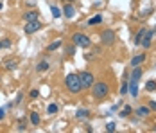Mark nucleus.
Instances as JSON below:
<instances>
[{"instance_id":"obj_5","label":"nucleus","mask_w":156,"mask_h":133,"mask_svg":"<svg viewBox=\"0 0 156 133\" xmlns=\"http://www.w3.org/2000/svg\"><path fill=\"white\" fill-rule=\"evenodd\" d=\"M115 40H117V34H115L113 29H104V31L101 32V43H104V45H113Z\"/></svg>"},{"instance_id":"obj_24","label":"nucleus","mask_w":156,"mask_h":133,"mask_svg":"<svg viewBox=\"0 0 156 133\" xmlns=\"http://www.w3.org/2000/svg\"><path fill=\"white\" fill-rule=\"evenodd\" d=\"M16 67H18L16 61H5V68H7V70H14Z\"/></svg>"},{"instance_id":"obj_12","label":"nucleus","mask_w":156,"mask_h":133,"mask_svg":"<svg viewBox=\"0 0 156 133\" xmlns=\"http://www.w3.org/2000/svg\"><path fill=\"white\" fill-rule=\"evenodd\" d=\"M128 92L131 94V97H138V83H135V81H129Z\"/></svg>"},{"instance_id":"obj_18","label":"nucleus","mask_w":156,"mask_h":133,"mask_svg":"<svg viewBox=\"0 0 156 133\" xmlns=\"http://www.w3.org/2000/svg\"><path fill=\"white\" fill-rule=\"evenodd\" d=\"M63 45V41L61 40H56V41H52V43H49V47H47V50L49 52H52V50H57L59 47Z\"/></svg>"},{"instance_id":"obj_3","label":"nucleus","mask_w":156,"mask_h":133,"mask_svg":"<svg viewBox=\"0 0 156 133\" xmlns=\"http://www.w3.org/2000/svg\"><path fill=\"white\" fill-rule=\"evenodd\" d=\"M72 43L77 45V47H83V49H86V47L92 45L90 38H88L86 34H83V32H75V34H72Z\"/></svg>"},{"instance_id":"obj_19","label":"nucleus","mask_w":156,"mask_h":133,"mask_svg":"<svg viewBox=\"0 0 156 133\" xmlns=\"http://www.w3.org/2000/svg\"><path fill=\"white\" fill-rule=\"evenodd\" d=\"M29 119H31V124H32V126H38V124H40V113H38V112H31Z\"/></svg>"},{"instance_id":"obj_7","label":"nucleus","mask_w":156,"mask_h":133,"mask_svg":"<svg viewBox=\"0 0 156 133\" xmlns=\"http://www.w3.org/2000/svg\"><path fill=\"white\" fill-rule=\"evenodd\" d=\"M153 36H155V31H149V29H147L140 45H144V49H149V47H151V41H153Z\"/></svg>"},{"instance_id":"obj_1","label":"nucleus","mask_w":156,"mask_h":133,"mask_svg":"<svg viewBox=\"0 0 156 133\" xmlns=\"http://www.w3.org/2000/svg\"><path fill=\"white\" fill-rule=\"evenodd\" d=\"M65 86H66V90L72 92V94L81 92L83 86H81V83H79V74H68V76L65 77Z\"/></svg>"},{"instance_id":"obj_27","label":"nucleus","mask_w":156,"mask_h":133,"mask_svg":"<svg viewBox=\"0 0 156 133\" xmlns=\"http://www.w3.org/2000/svg\"><path fill=\"white\" fill-rule=\"evenodd\" d=\"M7 47H11V41L5 38V40H2V49H7Z\"/></svg>"},{"instance_id":"obj_2","label":"nucleus","mask_w":156,"mask_h":133,"mask_svg":"<svg viewBox=\"0 0 156 133\" xmlns=\"http://www.w3.org/2000/svg\"><path fill=\"white\" fill-rule=\"evenodd\" d=\"M108 94H110V86H108L106 83L99 81V83H93V85H92V95H93L95 99H102V97H106Z\"/></svg>"},{"instance_id":"obj_17","label":"nucleus","mask_w":156,"mask_h":133,"mask_svg":"<svg viewBox=\"0 0 156 133\" xmlns=\"http://www.w3.org/2000/svg\"><path fill=\"white\" fill-rule=\"evenodd\" d=\"M97 23H102V16H101V14H95V16H92V18L86 22V25H97Z\"/></svg>"},{"instance_id":"obj_28","label":"nucleus","mask_w":156,"mask_h":133,"mask_svg":"<svg viewBox=\"0 0 156 133\" xmlns=\"http://www.w3.org/2000/svg\"><path fill=\"white\" fill-rule=\"evenodd\" d=\"M32 99H36V97H40V90H31V94H29Z\"/></svg>"},{"instance_id":"obj_11","label":"nucleus","mask_w":156,"mask_h":133,"mask_svg":"<svg viewBox=\"0 0 156 133\" xmlns=\"http://www.w3.org/2000/svg\"><path fill=\"white\" fill-rule=\"evenodd\" d=\"M142 74H144V70H142V68H138V67H133V72H131V77H129V81H135V83H138V81H140V77H142Z\"/></svg>"},{"instance_id":"obj_14","label":"nucleus","mask_w":156,"mask_h":133,"mask_svg":"<svg viewBox=\"0 0 156 133\" xmlns=\"http://www.w3.org/2000/svg\"><path fill=\"white\" fill-rule=\"evenodd\" d=\"M23 18H25V22H32V20H38V11H27V13L23 14Z\"/></svg>"},{"instance_id":"obj_33","label":"nucleus","mask_w":156,"mask_h":133,"mask_svg":"<svg viewBox=\"0 0 156 133\" xmlns=\"http://www.w3.org/2000/svg\"><path fill=\"white\" fill-rule=\"evenodd\" d=\"M66 2H70V4H72V2H74V0H66Z\"/></svg>"},{"instance_id":"obj_20","label":"nucleus","mask_w":156,"mask_h":133,"mask_svg":"<svg viewBox=\"0 0 156 133\" xmlns=\"http://www.w3.org/2000/svg\"><path fill=\"white\" fill-rule=\"evenodd\" d=\"M50 11H52V16H54V18L63 16V9H59L57 5H50Z\"/></svg>"},{"instance_id":"obj_26","label":"nucleus","mask_w":156,"mask_h":133,"mask_svg":"<svg viewBox=\"0 0 156 133\" xmlns=\"http://www.w3.org/2000/svg\"><path fill=\"white\" fill-rule=\"evenodd\" d=\"M128 86H129V83H126V81H124V83H122V86H120V94H122V95H124V94H128Z\"/></svg>"},{"instance_id":"obj_30","label":"nucleus","mask_w":156,"mask_h":133,"mask_svg":"<svg viewBox=\"0 0 156 133\" xmlns=\"http://www.w3.org/2000/svg\"><path fill=\"white\" fill-rule=\"evenodd\" d=\"M22 99H23V94H18V97L14 99V104H20V103H22Z\"/></svg>"},{"instance_id":"obj_34","label":"nucleus","mask_w":156,"mask_h":133,"mask_svg":"<svg viewBox=\"0 0 156 133\" xmlns=\"http://www.w3.org/2000/svg\"><path fill=\"white\" fill-rule=\"evenodd\" d=\"M153 131H156V126H155V128H153Z\"/></svg>"},{"instance_id":"obj_10","label":"nucleus","mask_w":156,"mask_h":133,"mask_svg":"<svg viewBox=\"0 0 156 133\" xmlns=\"http://www.w3.org/2000/svg\"><path fill=\"white\" fill-rule=\"evenodd\" d=\"M140 119H146V117H149V113H151V108L149 106H138L137 110H133Z\"/></svg>"},{"instance_id":"obj_15","label":"nucleus","mask_w":156,"mask_h":133,"mask_svg":"<svg viewBox=\"0 0 156 133\" xmlns=\"http://www.w3.org/2000/svg\"><path fill=\"white\" fill-rule=\"evenodd\" d=\"M146 31H147V29H146V27H142V29H140V31L137 32V36H135V45H140V43H142V40H144V34H146Z\"/></svg>"},{"instance_id":"obj_35","label":"nucleus","mask_w":156,"mask_h":133,"mask_svg":"<svg viewBox=\"0 0 156 133\" xmlns=\"http://www.w3.org/2000/svg\"><path fill=\"white\" fill-rule=\"evenodd\" d=\"M0 49H2V41H0Z\"/></svg>"},{"instance_id":"obj_31","label":"nucleus","mask_w":156,"mask_h":133,"mask_svg":"<svg viewBox=\"0 0 156 133\" xmlns=\"http://www.w3.org/2000/svg\"><path fill=\"white\" fill-rule=\"evenodd\" d=\"M149 108H151V112H156V101H151V103H149Z\"/></svg>"},{"instance_id":"obj_29","label":"nucleus","mask_w":156,"mask_h":133,"mask_svg":"<svg viewBox=\"0 0 156 133\" xmlns=\"http://www.w3.org/2000/svg\"><path fill=\"white\" fill-rule=\"evenodd\" d=\"M74 52H75L74 47H66V54H68V56H74Z\"/></svg>"},{"instance_id":"obj_6","label":"nucleus","mask_w":156,"mask_h":133,"mask_svg":"<svg viewBox=\"0 0 156 133\" xmlns=\"http://www.w3.org/2000/svg\"><path fill=\"white\" fill-rule=\"evenodd\" d=\"M41 27H43V23L40 20H32V22H27V25L23 27V31H25V34H32V32L40 31Z\"/></svg>"},{"instance_id":"obj_8","label":"nucleus","mask_w":156,"mask_h":133,"mask_svg":"<svg viewBox=\"0 0 156 133\" xmlns=\"http://www.w3.org/2000/svg\"><path fill=\"white\" fill-rule=\"evenodd\" d=\"M144 61H146V54H137V56H133V58H131L129 67H131V68H133V67H140Z\"/></svg>"},{"instance_id":"obj_25","label":"nucleus","mask_w":156,"mask_h":133,"mask_svg":"<svg viewBox=\"0 0 156 133\" xmlns=\"http://www.w3.org/2000/svg\"><path fill=\"white\" fill-rule=\"evenodd\" d=\"M115 130H117V124H115V122H108V124H106V131L113 133Z\"/></svg>"},{"instance_id":"obj_16","label":"nucleus","mask_w":156,"mask_h":133,"mask_svg":"<svg viewBox=\"0 0 156 133\" xmlns=\"http://www.w3.org/2000/svg\"><path fill=\"white\" fill-rule=\"evenodd\" d=\"M47 70H49V61L47 59H43L36 65V72H47Z\"/></svg>"},{"instance_id":"obj_32","label":"nucleus","mask_w":156,"mask_h":133,"mask_svg":"<svg viewBox=\"0 0 156 133\" xmlns=\"http://www.w3.org/2000/svg\"><path fill=\"white\" fill-rule=\"evenodd\" d=\"M5 117V108H0V119H4Z\"/></svg>"},{"instance_id":"obj_13","label":"nucleus","mask_w":156,"mask_h":133,"mask_svg":"<svg viewBox=\"0 0 156 133\" xmlns=\"http://www.w3.org/2000/svg\"><path fill=\"white\" fill-rule=\"evenodd\" d=\"M75 117H77L79 121H84V119H88V117H90V110L81 108V110H77V112H75Z\"/></svg>"},{"instance_id":"obj_22","label":"nucleus","mask_w":156,"mask_h":133,"mask_svg":"<svg viewBox=\"0 0 156 133\" xmlns=\"http://www.w3.org/2000/svg\"><path fill=\"white\" fill-rule=\"evenodd\" d=\"M146 90L147 92H156V79H149L146 83Z\"/></svg>"},{"instance_id":"obj_21","label":"nucleus","mask_w":156,"mask_h":133,"mask_svg":"<svg viewBox=\"0 0 156 133\" xmlns=\"http://www.w3.org/2000/svg\"><path fill=\"white\" fill-rule=\"evenodd\" d=\"M59 112V106L56 104V103H50L49 106H47V113H50V115H54V113H57Z\"/></svg>"},{"instance_id":"obj_23","label":"nucleus","mask_w":156,"mask_h":133,"mask_svg":"<svg viewBox=\"0 0 156 133\" xmlns=\"http://www.w3.org/2000/svg\"><path fill=\"white\" fill-rule=\"evenodd\" d=\"M133 113V108L129 106V104H126L124 108H122V112H120V117H128V115H131Z\"/></svg>"},{"instance_id":"obj_4","label":"nucleus","mask_w":156,"mask_h":133,"mask_svg":"<svg viewBox=\"0 0 156 133\" xmlns=\"http://www.w3.org/2000/svg\"><path fill=\"white\" fill-rule=\"evenodd\" d=\"M79 83H81L83 88H92V85L95 83V77H93L92 72L84 70V72H79Z\"/></svg>"},{"instance_id":"obj_9","label":"nucleus","mask_w":156,"mask_h":133,"mask_svg":"<svg viewBox=\"0 0 156 133\" xmlns=\"http://www.w3.org/2000/svg\"><path fill=\"white\" fill-rule=\"evenodd\" d=\"M63 16H66V18H74L75 16V7L70 2H66V5L63 7Z\"/></svg>"}]
</instances>
